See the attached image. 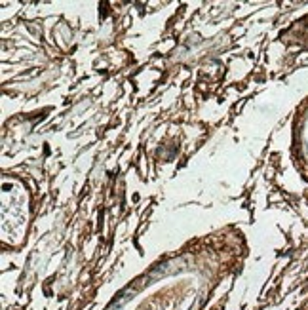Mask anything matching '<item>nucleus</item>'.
Returning a JSON list of instances; mask_svg holds the SVG:
<instances>
[]
</instances>
